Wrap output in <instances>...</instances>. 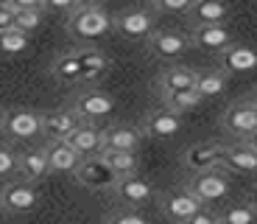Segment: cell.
<instances>
[{"mask_svg": "<svg viewBox=\"0 0 257 224\" xmlns=\"http://www.w3.org/2000/svg\"><path fill=\"white\" fill-rule=\"evenodd\" d=\"M26 48H28V34H23L20 28L0 31V56H20Z\"/></svg>", "mask_w": 257, "mask_h": 224, "instance_id": "obj_28", "label": "cell"}, {"mask_svg": "<svg viewBox=\"0 0 257 224\" xmlns=\"http://www.w3.org/2000/svg\"><path fill=\"white\" fill-rule=\"evenodd\" d=\"M39 202V193L34 188V182H26V179H12L0 188V207L9 213H28L34 210Z\"/></svg>", "mask_w": 257, "mask_h": 224, "instance_id": "obj_4", "label": "cell"}, {"mask_svg": "<svg viewBox=\"0 0 257 224\" xmlns=\"http://www.w3.org/2000/svg\"><path fill=\"white\" fill-rule=\"evenodd\" d=\"M190 14L199 26H221L229 14V6H226L224 0H193L190 6Z\"/></svg>", "mask_w": 257, "mask_h": 224, "instance_id": "obj_22", "label": "cell"}, {"mask_svg": "<svg viewBox=\"0 0 257 224\" xmlns=\"http://www.w3.org/2000/svg\"><path fill=\"white\" fill-rule=\"evenodd\" d=\"M185 224H221V218H218V216H212L210 210H199L193 218H187Z\"/></svg>", "mask_w": 257, "mask_h": 224, "instance_id": "obj_37", "label": "cell"}, {"mask_svg": "<svg viewBox=\"0 0 257 224\" xmlns=\"http://www.w3.org/2000/svg\"><path fill=\"white\" fill-rule=\"evenodd\" d=\"M76 56H78V67H81V82H95L109 70V56L98 48H90V45L78 48Z\"/></svg>", "mask_w": 257, "mask_h": 224, "instance_id": "obj_19", "label": "cell"}, {"mask_svg": "<svg viewBox=\"0 0 257 224\" xmlns=\"http://www.w3.org/2000/svg\"><path fill=\"white\" fill-rule=\"evenodd\" d=\"M221 126L229 134H238L243 140H249L251 134L257 132V107L251 101H238L232 104L221 118Z\"/></svg>", "mask_w": 257, "mask_h": 224, "instance_id": "obj_5", "label": "cell"}, {"mask_svg": "<svg viewBox=\"0 0 257 224\" xmlns=\"http://www.w3.org/2000/svg\"><path fill=\"white\" fill-rule=\"evenodd\" d=\"M112 28L126 39H146L154 34V17L148 12L132 9V12H123L120 17L112 20Z\"/></svg>", "mask_w": 257, "mask_h": 224, "instance_id": "obj_7", "label": "cell"}, {"mask_svg": "<svg viewBox=\"0 0 257 224\" xmlns=\"http://www.w3.org/2000/svg\"><path fill=\"white\" fill-rule=\"evenodd\" d=\"M165 98V109H171V112H187V109H193L196 104H201V96L196 93V90H185V93H168Z\"/></svg>", "mask_w": 257, "mask_h": 224, "instance_id": "obj_29", "label": "cell"}, {"mask_svg": "<svg viewBox=\"0 0 257 224\" xmlns=\"http://www.w3.org/2000/svg\"><path fill=\"white\" fill-rule=\"evenodd\" d=\"M48 152V163H51V171H59V174H76V168L81 166V154L76 148H70L67 140H51L45 146Z\"/></svg>", "mask_w": 257, "mask_h": 224, "instance_id": "obj_15", "label": "cell"}, {"mask_svg": "<svg viewBox=\"0 0 257 224\" xmlns=\"http://www.w3.org/2000/svg\"><path fill=\"white\" fill-rule=\"evenodd\" d=\"M190 42L199 48H212V51H224L226 45H232V37L224 26H196L190 34Z\"/></svg>", "mask_w": 257, "mask_h": 224, "instance_id": "obj_24", "label": "cell"}, {"mask_svg": "<svg viewBox=\"0 0 257 224\" xmlns=\"http://www.w3.org/2000/svg\"><path fill=\"white\" fill-rule=\"evenodd\" d=\"M226 87V73L224 70H212V73H199V82H196V93L201 98H212L221 96Z\"/></svg>", "mask_w": 257, "mask_h": 224, "instance_id": "obj_27", "label": "cell"}, {"mask_svg": "<svg viewBox=\"0 0 257 224\" xmlns=\"http://www.w3.org/2000/svg\"><path fill=\"white\" fill-rule=\"evenodd\" d=\"M0 132L14 140H28L42 134V115L34 109H6L0 115Z\"/></svg>", "mask_w": 257, "mask_h": 224, "instance_id": "obj_2", "label": "cell"}, {"mask_svg": "<svg viewBox=\"0 0 257 224\" xmlns=\"http://www.w3.org/2000/svg\"><path fill=\"white\" fill-rule=\"evenodd\" d=\"M42 26V9L34 12H14V28H20L23 34H31Z\"/></svg>", "mask_w": 257, "mask_h": 224, "instance_id": "obj_31", "label": "cell"}, {"mask_svg": "<svg viewBox=\"0 0 257 224\" xmlns=\"http://www.w3.org/2000/svg\"><path fill=\"white\" fill-rule=\"evenodd\" d=\"M76 182L84 188H90V191H115L117 174L98 154V157H84L81 160V166L76 168Z\"/></svg>", "mask_w": 257, "mask_h": 224, "instance_id": "obj_3", "label": "cell"}, {"mask_svg": "<svg viewBox=\"0 0 257 224\" xmlns=\"http://www.w3.org/2000/svg\"><path fill=\"white\" fill-rule=\"evenodd\" d=\"M140 140H143V132L135 126L117 123V126L103 129V148L106 152H137Z\"/></svg>", "mask_w": 257, "mask_h": 224, "instance_id": "obj_17", "label": "cell"}, {"mask_svg": "<svg viewBox=\"0 0 257 224\" xmlns=\"http://www.w3.org/2000/svg\"><path fill=\"white\" fill-rule=\"evenodd\" d=\"M187 191H190L193 196H199L201 202H218V199H224L226 193H229V182L224 179V174H221V171L210 168V171L196 174V179L190 182Z\"/></svg>", "mask_w": 257, "mask_h": 224, "instance_id": "obj_9", "label": "cell"}, {"mask_svg": "<svg viewBox=\"0 0 257 224\" xmlns=\"http://www.w3.org/2000/svg\"><path fill=\"white\" fill-rule=\"evenodd\" d=\"M112 28V17L103 9L92 6H76L67 20V31L76 42H95Z\"/></svg>", "mask_w": 257, "mask_h": 224, "instance_id": "obj_1", "label": "cell"}, {"mask_svg": "<svg viewBox=\"0 0 257 224\" xmlns=\"http://www.w3.org/2000/svg\"><path fill=\"white\" fill-rule=\"evenodd\" d=\"M221 64L224 73H246L257 67V53L246 45H226L221 51Z\"/></svg>", "mask_w": 257, "mask_h": 224, "instance_id": "obj_20", "label": "cell"}, {"mask_svg": "<svg viewBox=\"0 0 257 224\" xmlns=\"http://www.w3.org/2000/svg\"><path fill=\"white\" fill-rule=\"evenodd\" d=\"M251 104H254V107H257V93H254V96H251Z\"/></svg>", "mask_w": 257, "mask_h": 224, "instance_id": "obj_41", "label": "cell"}, {"mask_svg": "<svg viewBox=\"0 0 257 224\" xmlns=\"http://www.w3.org/2000/svg\"><path fill=\"white\" fill-rule=\"evenodd\" d=\"M187 45H190V39H187L185 34H179V31H171V28H165V31H154L151 37H148V51L154 53L157 59H176V56H182V53L187 51Z\"/></svg>", "mask_w": 257, "mask_h": 224, "instance_id": "obj_10", "label": "cell"}, {"mask_svg": "<svg viewBox=\"0 0 257 224\" xmlns=\"http://www.w3.org/2000/svg\"><path fill=\"white\" fill-rule=\"evenodd\" d=\"M70 148H76L81 157H95L103 152V129L92 126V123H81L76 132L67 137Z\"/></svg>", "mask_w": 257, "mask_h": 224, "instance_id": "obj_16", "label": "cell"}, {"mask_svg": "<svg viewBox=\"0 0 257 224\" xmlns=\"http://www.w3.org/2000/svg\"><path fill=\"white\" fill-rule=\"evenodd\" d=\"M106 0H78V6H92V9H101Z\"/></svg>", "mask_w": 257, "mask_h": 224, "instance_id": "obj_39", "label": "cell"}, {"mask_svg": "<svg viewBox=\"0 0 257 224\" xmlns=\"http://www.w3.org/2000/svg\"><path fill=\"white\" fill-rule=\"evenodd\" d=\"M254 210H257V191H254Z\"/></svg>", "mask_w": 257, "mask_h": 224, "instance_id": "obj_42", "label": "cell"}, {"mask_svg": "<svg viewBox=\"0 0 257 224\" xmlns=\"http://www.w3.org/2000/svg\"><path fill=\"white\" fill-rule=\"evenodd\" d=\"M201 205H204V202H201L199 196H193L187 188L185 191H171V193L162 196V213L176 224H185L187 218H193L199 210H204Z\"/></svg>", "mask_w": 257, "mask_h": 224, "instance_id": "obj_6", "label": "cell"}, {"mask_svg": "<svg viewBox=\"0 0 257 224\" xmlns=\"http://www.w3.org/2000/svg\"><path fill=\"white\" fill-rule=\"evenodd\" d=\"M196 82H199V73L193 67H165L160 76V87L162 96L168 93H185V90H196Z\"/></svg>", "mask_w": 257, "mask_h": 224, "instance_id": "obj_21", "label": "cell"}, {"mask_svg": "<svg viewBox=\"0 0 257 224\" xmlns=\"http://www.w3.org/2000/svg\"><path fill=\"white\" fill-rule=\"evenodd\" d=\"M20 168V160L17 154L12 152V148L0 146V177H9V174H14Z\"/></svg>", "mask_w": 257, "mask_h": 224, "instance_id": "obj_32", "label": "cell"}, {"mask_svg": "<svg viewBox=\"0 0 257 224\" xmlns=\"http://www.w3.org/2000/svg\"><path fill=\"white\" fill-rule=\"evenodd\" d=\"M51 73H53V79H56V82H62V84H78V82H81V67H78L76 51L59 56L56 62H53Z\"/></svg>", "mask_w": 257, "mask_h": 224, "instance_id": "obj_25", "label": "cell"}, {"mask_svg": "<svg viewBox=\"0 0 257 224\" xmlns=\"http://www.w3.org/2000/svg\"><path fill=\"white\" fill-rule=\"evenodd\" d=\"M221 154H224L221 143H196L185 152V166L196 174L210 171V168L221 166Z\"/></svg>", "mask_w": 257, "mask_h": 224, "instance_id": "obj_14", "label": "cell"}, {"mask_svg": "<svg viewBox=\"0 0 257 224\" xmlns=\"http://www.w3.org/2000/svg\"><path fill=\"white\" fill-rule=\"evenodd\" d=\"M115 193H117L120 202H126V205H132V207H140V205H146V202H151L154 188H151L148 179L132 174V177H120V179H117Z\"/></svg>", "mask_w": 257, "mask_h": 224, "instance_id": "obj_12", "label": "cell"}, {"mask_svg": "<svg viewBox=\"0 0 257 224\" xmlns=\"http://www.w3.org/2000/svg\"><path fill=\"white\" fill-rule=\"evenodd\" d=\"M9 28H14V9L0 0V31H9Z\"/></svg>", "mask_w": 257, "mask_h": 224, "instance_id": "obj_35", "label": "cell"}, {"mask_svg": "<svg viewBox=\"0 0 257 224\" xmlns=\"http://www.w3.org/2000/svg\"><path fill=\"white\" fill-rule=\"evenodd\" d=\"M109 224H148V221L137 213H117V216L109 218Z\"/></svg>", "mask_w": 257, "mask_h": 224, "instance_id": "obj_36", "label": "cell"}, {"mask_svg": "<svg viewBox=\"0 0 257 224\" xmlns=\"http://www.w3.org/2000/svg\"><path fill=\"white\" fill-rule=\"evenodd\" d=\"M20 174L26 182H39L45 179L48 171H51V163H48V152L45 148H34V152H26L20 157Z\"/></svg>", "mask_w": 257, "mask_h": 224, "instance_id": "obj_23", "label": "cell"}, {"mask_svg": "<svg viewBox=\"0 0 257 224\" xmlns=\"http://www.w3.org/2000/svg\"><path fill=\"white\" fill-rule=\"evenodd\" d=\"M76 6L78 0H45V9H53V12H70Z\"/></svg>", "mask_w": 257, "mask_h": 224, "instance_id": "obj_38", "label": "cell"}, {"mask_svg": "<svg viewBox=\"0 0 257 224\" xmlns=\"http://www.w3.org/2000/svg\"><path fill=\"white\" fill-rule=\"evenodd\" d=\"M115 109V98L106 96V93H98V90H87L76 98L73 104V112H76L81 121H98V118H106Z\"/></svg>", "mask_w": 257, "mask_h": 224, "instance_id": "obj_8", "label": "cell"}, {"mask_svg": "<svg viewBox=\"0 0 257 224\" xmlns=\"http://www.w3.org/2000/svg\"><path fill=\"white\" fill-rule=\"evenodd\" d=\"M182 129V115H176V112H171V109H160V112H151V115L143 121V132L148 134V137H174V134H179Z\"/></svg>", "mask_w": 257, "mask_h": 224, "instance_id": "obj_18", "label": "cell"}, {"mask_svg": "<svg viewBox=\"0 0 257 224\" xmlns=\"http://www.w3.org/2000/svg\"><path fill=\"white\" fill-rule=\"evenodd\" d=\"M218 218H221V224H254L257 210H254V205H232Z\"/></svg>", "mask_w": 257, "mask_h": 224, "instance_id": "obj_30", "label": "cell"}, {"mask_svg": "<svg viewBox=\"0 0 257 224\" xmlns=\"http://www.w3.org/2000/svg\"><path fill=\"white\" fill-rule=\"evenodd\" d=\"M78 126H81V118L73 109H56L42 115V134H48L51 140H67Z\"/></svg>", "mask_w": 257, "mask_h": 224, "instance_id": "obj_11", "label": "cell"}, {"mask_svg": "<svg viewBox=\"0 0 257 224\" xmlns=\"http://www.w3.org/2000/svg\"><path fill=\"white\" fill-rule=\"evenodd\" d=\"M154 6L168 14H182V12H190L193 0H154Z\"/></svg>", "mask_w": 257, "mask_h": 224, "instance_id": "obj_33", "label": "cell"}, {"mask_svg": "<svg viewBox=\"0 0 257 224\" xmlns=\"http://www.w3.org/2000/svg\"><path fill=\"white\" fill-rule=\"evenodd\" d=\"M246 143H249V146H251V148H257V132H254V134H251V137H249V140H246Z\"/></svg>", "mask_w": 257, "mask_h": 224, "instance_id": "obj_40", "label": "cell"}, {"mask_svg": "<svg viewBox=\"0 0 257 224\" xmlns=\"http://www.w3.org/2000/svg\"><path fill=\"white\" fill-rule=\"evenodd\" d=\"M6 6H12L14 12H34V9H45V0H3Z\"/></svg>", "mask_w": 257, "mask_h": 224, "instance_id": "obj_34", "label": "cell"}, {"mask_svg": "<svg viewBox=\"0 0 257 224\" xmlns=\"http://www.w3.org/2000/svg\"><path fill=\"white\" fill-rule=\"evenodd\" d=\"M221 166L238 174H257V148H251L246 140L235 143V146H224Z\"/></svg>", "mask_w": 257, "mask_h": 224, "instance_id": "obj_13", "label": "cell"}, {"mask_svg": "<svg viewBox=\"0 0 257 224\" xmlns=\"http://www.w3.org/2000/svg\"><path fill=\"white\" fill-rule=\"evenodd\" d=\"M101 157L106 160V166H109L112 171L117 174V179L137 174V166H140V163H137V154H135V152H106V148H103Z\"/></svg>", "mask_w": 257, "mask_h": 224, "instance_id": "obj_26", "label": "cell"}]
</instances>
